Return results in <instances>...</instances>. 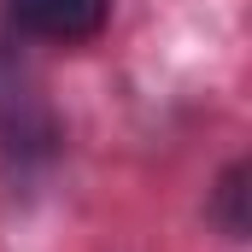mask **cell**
<instances>
[{"mask_svg":"<svg viewBox=\"0 0 252 252\" xmlns=\"http://www.w3.org/2000/svg\"><path fill=\"white\" fill-rule=\"evenodd\" d=\"M0 135H6L18 153L53 147V112H47V100L35 94V76L18 59H6V53H0Z\"/></svg>","mask_w":252,"mask_h":252,"instance_id":"cell-1","label":"cell"},{"mask_svg":"<svg viewBox=\"0 0 252 252\" xmlns=\"http://www.w3.org/2000/svg\"><path fill=\"white\" fill-rule=\"evenodd\" d=\"M12 6V24L35 41H88L106 30L112 18V0H6Z\"/></svg>","mask_w":252,"mask_h":252,"instance_id":"cell-2","label":"cell"},{"mask_svg":"<svg viewBox=\"0 0 252 252\" xmlns=\"http://www.w3.org/2000/svg\"><path fill=\"white\" fill-rule=\"evenodd\" d=\"M241 199H247V170L235 164V170L223 176V229H229V235H241V229H247V217H241Z\"/></svg>","mask_w":252,"mask_h":252,"instance_id":"cell-3","label":"cell"}]
</instances>
